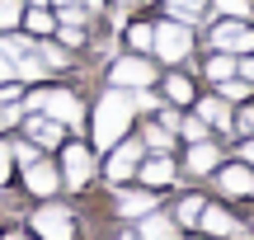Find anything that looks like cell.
Listing matches in <instances>:
<instances>
[{"mask_svg":"<svg viewBox=\"0 0 254 240\" xmlns=\"http://www.w3.org/2000/svg\"><path fill=\"white\" fill-rule=\"evenodd\" d=\"M136 179H141L146 188H170L174 184V160H170V151H146L141 165H136Z\"/></svg>","mask_w":254,"mask_h":240,"instance_id":"cell-9","label":"cell"},{"mask_svg":"<svg viewBox=\"0 0 254 240\" xmlns=\"http://www.w3.org/2000/svg\"><path fill=\"white\" fill-rule=\"evenodd\" d=\"M0 99H5V104H14V99H19V85H5V80H0Z\"/></svg>","mask_w":254,"mask_h":240,"instance_id":"cell-38","label":"cell"},{"mask_svg":"<svg viewBox=\"0 0 254 240\" xmlns=\"http://www.w3.org/2000/svg\"><path fill=\"white\" fill-rule=\"evenodd\" d=\"M19 113H24V104H9V109H0V132H5L9 122H19Z\"/></svg>","mask_w":254,"mask_h":240,"instance_id":"cell-34","label":"cell"},{"mask_svg":"<svg viewBox=\"0 0 254 240\" xmlns=\"http://www.w3.org/2000/svg\"><path fill=\"white\" fill-rule=\"evenodd\" d=\"M33 52L43 57V66H47V71H66V66H71V57H66V52H62L57 43H38Z\"/></svg>","mask_w":254,"mask_h":240,"instance_id":"cell-21","label":"cell"},{"mask_svg":"<svg viewBox=\"0 0 254 240\" xmlns=\"http://www.w3.org/2000/svg\"><path fill=\"white\" fill-rule=\"evenodd\" d=\"M24 184H28V193L52 198V193H57V184H62V175H57L52 165H43V160H28V165H24Z\"/></svg>","mask_w":254,"mask_h":240,"instance_id":"cell-14","label":"cell"},{"mask_svg":"<svg viewBox=\"0 0 254 240\" xmlns=\"http://www.w3.org/2000/svg\"><path fill=\"white\" fill-rule=\"evenodd\" d=\"M212 47H217V52H231V57L254 52V28L245 19H221V24L212 28Z\"/></svg>","mask_w":254,"mask_h":240,"instance_id":"cell-6","label":"cell"},{"mask_svg":"<svg viewBox=\"0 0 254 240\" xmlns=\"http://www.w3.org/2000/svg\"><path fill=\"white\" fill-rule=\"evenodd\" d=\"M236 75H245V80H254V57H245V61H236Z\"/></svg>","mask_w":254,"mask_h":240,"instance_id":"cell-36","label":"cell"},{"mask_svg":"<svg viewBox=\"0 0 254 240\" xmlns=\"http://www.w3.org/2000/svg\"><path fill=\"white\" fill-rule=\"evenodd\" d=\"M123 240H136V236H132V231H127V236H123Z\"/></svg>","mask_w":254,"mask_h":240,"instance_id":"cell-43","label":"cell"},{"mask_svg":"<svg viewBox=\"0 0 254 240\" xmlns=\"http://www.w3.org/2000/svg\"><path fill=\"white\" fill-rule=\"evenodd\" d=\"M151 52L160 57V61H184V57L193 52V28L189 24H179V19H165V24H155V33H151Z\"/></svg>","mask_w":254,"mask_h":240,"instance_id":"cell-3","label":"cell"},{"mask_svg":"<svg viewBox=\"0 0 254 240\" xmlns=\"http://www.w3.org/2000/svg\"><path fill=\"white\" fill-rule=\"evenodd\" d=\"M217 188L226 198H254V170L250 165H217Z\"/></svg>","mask_w":254,"mask_h":240,"instance_id":"cell-10","label":"cell"},{"mask_svg":"<svg viewBox=\"0 0 254 240\" xmlns=\"http://www.w3.org/2000/svg\"><path fill=\"white\" fill-rule=\"evenodd\" d=\"M0 52H5L9 61H14V57H24V52H33V43H28V38H5V43H0Z\"/></svg>","mask_w":254,"mask_h":240,"instance_id":"cell-29","label":"cell"},{"mask_svg":"<svg viewBox=\"0 0 254 240\" xmlns=\"http://www.w3.org/2000/svg\"><path fill=\"white\" fill-rule=\"evenodd\" d=\"M62 24H85V9L80 5H62Z\"/></svg>","mask_w":254,"mask_h":240,"instance_id":"cell-35","label":"cell"},{"mask_svg":"<svg viewBox=\"0 0 254 240\" xmlns=\"http://www.w3.org/2000/svg\"><path fill=\"white\" fill-rule=\"evenodd\" d=\"M165 94H170V104H193V80L189 75H170L165 80Z\"/></svg>","mask_w":254,"mask_h":240,"instance_id":"cell-23","label":"cell"},{"mask_svg":"<svg viewBox=\"0 0 254 240\" xmlns=\"http://www.w3.org/2000/svg\"><path fill=\"white\" fill-rule=\"evenodd\" d=\"M33 236L38 240H75V217L52 203L43 212H33Z\"/></svg>","mask_w":254,"mask_h":240,"instance_id":"cell-7","label":"cell"},{"mask_svg":"<svg viewBox=\"0 0 254 240\" xmlns=\"http://www.w3.org/2000/svg\"><path fill=\"white\" fill-rule=\"evenodd\" d=\"M109 5H118V9H123V5H136V0H109Z\"/></svg>","mask_w":254,"mask_h":240,"instance_id":"cell-41","label":"cell"},{"mask_svg":"<svg viewBox=\"0 0 254 240\" xmlns=\"http://www.w3.org/2000/svg\"><path fill=\"white\" fill-rule=\"evenodd\" d=\"M250 85L254 80H236L231 75V80H221V99H250Z\"/></svg>","mask_w":254,"mask_h":240,"instance_id":"cell-28","label":"cell"},{"mask_svg":"<svg viewBox=\"0 0 254 240\" xmlns=\"http://www.w3.org/2000/svg\"><path fill=\"white\" fill-rule=\"evenodd\" d=\"M236 132H240V137H254V109H245L236 118Z\"/></svg>","mask_w":254,"mask_h":240,"instance_id":"cell-33","label":"cell"},{"mask_svg":"<svg viewBox=\"0 0 254 240\" xmlns=\"http://www.w3.org/2000/svg\"><path fill=\"white\" fill-rule=\"evenodd\" d=\"M19 19H24V0H0V28H5V33L19 24Z\"/></svg>","mask_w":254,"mask_h":240,"instance_id":"cell-27","label":"cell"},{"mask_svg":"<svg viewBox=\"0 0 254 240\" xmlns=\"http://www.w3.org/2000/svg\"><path fill=\"white\" fill-rule=\"evenodd\" d=\"M33 5H47V0H33Z\"/></svg>","mask_w":254,"mask_h":240,"instance_id":"cell-44","label":"cell"},{"mask_svg":"<svg viewBox=\"0 0 254 240\" xmlns=\"http://www.w3.org/2000/svg\"><path fill=\"white\" fill-rule=\"evenodd\" d=\"M9 184V156H0V188Z\"/></svg>","mask_w":254,"mask_h":240,"instance_id":"cell-40","label":"cell"},{"mask_svg":"<svg viewBox=\"0 0 254 240\" xmlns=\"http://www.w3.org/2000/svg\"><path fill=\"white\" fill-rule=\"evenodd\" d=\"M24 109L47 113V118H57L62 127H80V118H85V113H80V99H75L71 90H33Z\"/></svg>","mask_w":254,"mask_h":240,"instance_id":"cell-2","label":"cell"},{"mask_svg":"<svg viewBox=\"0 0 254 240\" xmlns=\"http://www.w3.org/2000/svg\"><path fill=\"white\" fill-rule=\"evenodd\" d=\"M151 33H155V24H132V28H127L132 52H151Z\"/></svg>","mask_w":254,"mask_h":240,"instance_id":"cell-26","label":"cell"},{"mask_svg":"<svg viewBox=\"0 0 254 240\" xmlns=\"http://www.w3.org/2000/svg\"><path fill=\"white\" fill-rule=\"evenodd\" d=\"M62 122L57 118H47V113H38V118H28V137L38 141V146H57V141H62Z\"/></svg>","mask_w":254,"mask_h":240,"instance_id":"cell-15","label":"cell"},{"mask_svg":"<svg viewBox=\"0 0 254 240\" xmlns=\"http://www.w3.org/2000/svg\"><path fill=\"white\" fill-rule=\"evenodd\" d=\"M184 165H189V175H212V170L221 165V146L217 141H189V156H184Z\"/></svg>","mask_w":254,"mask_h":240,"instance_id":"cell-12","label":"cell"},{"mask_svg":"<svg viewBox=\"0 0 254 240\" xmlns=\"http://www.w3.org/2000/svg\"><path fill=\"white\" fill-rule=\"evenodd\" d=\"M240 156H245L250 165H254V137H245V141H240Z\"/></svg>","mask_w":254,"mask_h":240,"instance_id":"cell-39","label":"cell"},{"mask_svg":"<svg viewBox=\"0 0 254 240\" xmlns=\"http://www.w3.org/2000/svg\"><path fill=\"white\" fill-rule=\"evenodd\" d=\"M198 104V118L207 122V127H231V109L226 99H193Z\"/></svg>","mask_w":254,"mask_h":240,"instance_id":"cell-16","label":"cell"},{"mask_svg":"<svg viewBox=\"0 0 254 240\" xmlns=\"http://www.w3.org/2000/svg\"><path fill=\"white\" fill-rule=\"evenodd\" d=\"M202 203H207L202 193H189V198H179V207H174V226H198V217H202Z\"/></svg>","mask_w":254,"mask_h":240,"instance_id":"cell-19","label":"cell"},{"mask_svg":"<svg viewBox=\"0 0 254 240\" xmlns=\"http://www.w3.org/2000/svg\"><path fill=\"white\" fill-rule=\"evenodd\" d=\"M19 24H24L28 33H33V38H43V33H52V14H47V9H28V14L19 19Z\"/></svg>","mask_w":254,"mask_h":240,"instance_id":"cell-25","label":"cell"},{"mask_svg":"<svg viewBox=\"0 0 254 240\" xmlns=\"http://www.w3.org/2000/svg\"><path fill=\"white\" fill-rule=\"evenodd\" d=\"M43 75H47V66H43V57H38V52L14 57V80H28V85H33V80H43Z\"/></svg>","mask_w":254,"mask_h":240,"instance_id":"cell-18","label":"cell"},{"mask_svg":"<svg viewBox=\"0 0 254 240\" xmlns=\"http://www.w3.org/2000/svg\"><path fill=\"white\" fill-rule=\"evenodd\" d=\"M9 156H14L19 165H28V160H38V146H28V141H19V146H9Z\"/></svg>","mask_w":254,"mask_h":240,"instance_id":"cell-31","label":"cell"},{"mask_svg":"<svg viewBox=\"0 0 254 240\" xmlns=\"http://www.w3.org/2000/svg\"><path fill=\"white\" fill-rule=\"evenodd\" d=\"M217 9H221V14H231V19H245L250 14V0H217Z\"/></svg>","mask_w":254,"mask_h":240,"instance_id":"cell-30","label":"cell"},{"mask_svg":"<svg viewBox=\"0 0 254 240\" xmlns=\"http://www.w3.org/2000/svg\"><path fill=\"white\" fill-rule=\"evenodd\" d=\"M94 179V151L90 146H66L62 151V184H71V188H85Z\"/></svg>","mask_w":254,"mask_h":240,"instance_id":"cell-8","label":"cell"},{"mask_svg":"<svg viewBox=\"0 0 254 240\" xmlns=\"http://www.w3.org/2000/svg\"><path fill=\"white\" fill-rule=\"evenodd\" d=\"M113 207H118L123 217H146V212H155V188L141 184V193H136V188L113 184Z\"/></svg>","mask_w":254,"mask_h":240,"instance_id":"cell-11","label":"cell"},{"mask_svg":"<svg viewBox=\"0 0 254 240\" xmlns=\"http://www.w3.org/2000/svg\"><path fill=\"white\" fill-rule=\"evenodd\" d=\"M136 240H179L174 236V222L170 217H155V212H146V222H141V236Z\"/></svg>","mask_w":254,"mask_h":240,"instance_id":"cell-17","label":"cell"},{"mask_svg":"<svg viewBox=\"0 0 254 240\" xmlns=\"http://www.w3.org/2000/svg\"><path fill=\"white\" fill-rule=\"evenodd\" d=\"M132 90H118V85H109V94H104L99 104H94V146H118V141L132 132Z\"/></svg>","mask_w":254,"mask_h":240,"instance_id":"cell-1","label":"cell"},{"mask_svg":"<svg viewBox=\"0 0 254 240\" xmlns=\"http://www.w3.org/2000/svg\"><path fill=\"white\" fill-rule=\"evenodd\" d=\"M155 80V66L146 61V52H132V57H118V61L109 66V85H118V90H141V85Z\"/></svg>","mask_w":254,"mask_h":240,"instance_id":"cell-4","label":"cell"},{"mask_svg":"<svg viewBox=\"0 0 254 240\" xmlns=\"http://www.w3.org/2000/svg\"><path fill=\"white\" fill-rule=\"evenodd\" d=\"M5 240H24V236H19V231H9V236H5Z\"/></svg>","mask_w":254,"mask_h":240,"instance_id":"cell-42","label":"cell"},{"mask_svg":"<svg viewBox=\"0 0 254 240\" xmlns=\"http://www.w3.org/2000/svg\"><path fill=\"white\" fill-rule=\"evenodd\" d=\"M231 75H236V57H231V52H217V57H212V61H207V80H231Z\"/></svg>","mask_w":254,"mask_h":240,"instance_id":"cell-22","label":"cell"},{"mask_svg":"<svg viewBox=\"0 0 254 240\" xmlns=\"http://www.w3.org/2000/svg\"><path fill=\"white\" fill-rule=\"evenodd\" d=\"M62 43L80 47V43H85V28H80V24H62Z\"/></svg>","mask_w":254,"mask_h":240,"instance_id":"cell-32","label":"cell"},{"mask_svg":"<svg viewBox=\"0 0 254 240\" xmlns=\"http://www.w3.org/2000/svg\"><path fill=\"white\" fill-rule=\"evenodd\" d=\"M0 80H14V61H9L5 52H0Z\"/></svg>","mask_w":254,"mask_h":240,"instance_id":"cell-37","label":"cell"},{"mask_svg":"<svg viewBox=\"0 0 254 240\" xmlns=\"http://www.w3.org/2000/svg\"><path fill=\"white\" fill-rule=\"evenodd\" d=\"M174 132H179V137L184 141H202V137H207V122H202V118H189V113H179V127H174Z\"/></svg>","mask_w":254,"mask_h":240,"instance_id":"cell-24","label":"cell"},{"mask_svg":"<svg viewBox=\"0 0 254 240\" xmlns=\"http://www.w3.org/2000/svg\"><path fill=\"white\" fill-rule=\"evenodd\" d=\"M141 156H146L141 141H118V146H109V165H104L109 184H127V179H136V165H141Z\"/></svg>","mask_w":254,"mask_h":240,"instance_id":"cell-5","label":"cell"},{"mask_svg":"<svg viewBox=\"0 0 254 240\" xmlns=\"http://www.w3.org/2000/svg\"><path fill=\"white\" fill-rule=\"evenodd\" d=\"M198 226L207 236H245V226L236 222V217L226 212V207H217V203H202V217H198Z\"/></svg>","mask_w":254,"mask_h":240,"instance_id":"cell-13","label":"cell"},{"mask_svg":"<svg viewBox=\"0 0 254 240\" xmlns=\"http://www.w3.org/2000/svg\"><path fill=\"white\" fill-rule=\"evenodd\" d=\"M141 146H146V151H170V146H174V132L165 127V122H146Z\"/></svg>","mask_w":254,"mask_h":240,"instance_id":"cell-20","label":"cell"}]
</instances>
